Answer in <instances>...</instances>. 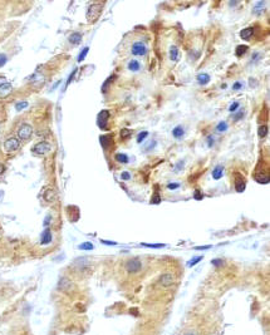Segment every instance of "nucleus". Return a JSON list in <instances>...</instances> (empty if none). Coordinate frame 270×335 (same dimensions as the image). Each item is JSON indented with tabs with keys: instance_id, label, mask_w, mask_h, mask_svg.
I'll return each instance as SVG.
<instances>
[{
	"instance_id": "30",
	"label": "nucleus",
	"mask_w": 270,
	"mask_h": 335,
	"mask_svg": "<svg viewBox=\"0 0 270 335\" xmlns=\"http://www.w3.org/2000/svg\"><path fill=\"white\" fill-rule=\"evenodd\" d=\"M88 52H89V48L88 47H85L80 53H79V55H78V62H82V60H84V58L87 57V54H88Z\"/></svg>"
},
{
	"instance_id": "21",
	"label": "nucleus",
	"mask_w": 270,
	"mask_h": 335,
	"mask_svg": "<svg viewBox=\"0 0 270 335\" xmlns=\"http://www.w3.org/2000/svg\"><path fill=\"white\" fill-rule=\"evenodd\" d=\"M140 68H141V64H140L136 59H132V60L128 63V69H130L131 72H138Z\"/></svg>"
},
{
	"instance_id": "47",
	"label": "nucleus",
	"mask_w": 270,
	"mask_h": 335,
	"mask_svg": "<svg viewBox=\"0 0 270 335\" xmlns=\"http://www.w3.org/2000/svg\"><path fill=\"white\" fill-rule=\"evenodd\" d=\"M242 116H244V112H242V111H241V109H240V111H239V113H237V114H236V116H235V117H234V118H235V119H236V121H237V119H240V118H241V117H242Z\"/></svg>"
},
{
	"instance_id": "10",
	"label": "nucleus",
	"mask_w": 270,
	"mask_h": 335,
	"mask_svg": "<svg viewBox=\"0 0 270 335\" xmlns=\"http://www.w3.org/2000/svg\"><path fill=\"white\" fill-rule=\"evenodd\" d=\"M12 92H13V87H12L10 83L4 82V83H2V84H0V98H5V97H8Z\"/></svg>"
},
{
	"instance_id": "22",
	"label": "nucleus",
	"mask_w": 270,
	"mask_h": 335,
	"mask_svg": "<svg viewBox=\"0 0 270 335\" xmlns=\"http://www.w3.org/2000/svg\"><path fill=\"white\" fill-rule=\"evenodd\" d=\"M255 180H256L259 183H264V185H266V183L269 182V177H267V175H262V173H256V175H255Z\"/></svg>"
},
{
	"instance_id": "29",
	"label": "nucleus",
	"mask_w": 270,
	"mask_h": 335,
	"mask_svg": "<svg viewBox=\"0 0 270 335\" xmlns=\"http://www.w3.org/2000/svg\"><path fill=\"white\" fill-rule=\"evenodd\" d=\"M249 48H247V45H239L237 48H236V55L237 57H241L242 54H245L246 53V50H247Z\"/></svg>"
},
{
	"instance_id": "34",
	"label": "nucleus",
	"mask_w": 270,
	"mask_h": 335,
	"mask_svg": "<svg viewBox=\"0 0 270 335\" xmlns=\"http://www.w3.org/2000/svg\"><path fill=\"white\" fill-rule=\"evenodd\" d=\"M27 107H28V102H19V103L15 104V109L17 111H22V109H24Z\"/></svg>"
},
{
	"instance_id": "26",
	"label": "nucleus",
	"mask_w": 270,
	"mask_h": 335,
	"mask_svg": "<svg viewBox=\"0 0 270 335\" xmlns=\"http://www.w3.org/2000/svg\"><path fill=\"white\" fill-rule=\"evenodd\" d=\"M257 134H259V137L260 138H265L266 137V134H267V126H260L259 127V131H257Z\"/></svg>"
},
{
	"instance_id": "27",
	"label": "nucleus",
	"mask_w": 270,
	"mask_h": 335,
	"mask_svg": "<svg viewBox=\"0 0 270 335\" xmlns=\"http://www.w3.org/2000/svg\"><path fill=\"white\" fill-rule=\"evenodd\" d=\"M264 2H259V3H256L255 4V8H254V14H256V15H259V14H261V12H262V8H264Z\"/></svg>"
},
{
	"instance_id": "32",
	"label": "nucleus",
	"mask_w": 270,
	"mask_h": 335,
	"mask_svg": "<svg viewBox=\"0 0 270 335\" xmlns=\"http://www.w3.org/2000/svg\"><path fill=\"white\" fill-rule=\"evenodd\" d=\"M147 136H148V132H146V131H145V132H141V133L137 136V142H138V143H142Z\"/></svg>"
},
{
	"instance_id": "23",
	"label": "nucleus",
	"mask_w": 270,
	"mask_h": 335,
	"mask_svg": "<svg viewBox=\"0 0 270 335\" xmlns=\"http://www.w3.org/2000/svg\"><path fill=\"white\" fill-rule=\"evenodd\" d=\"M78 248L79 250H84V251H91V250L94 248V246H93L92 242H83V243H80L78 246Z\"/></svg>"
},
{
	"instance_id": "19",
	"label": "nucleus",
	"mask_w": 270,
	"mask_h": 335,
	"mask_svg": "<svg viewBox=\"0 0 270 335\" xmlns=\"http://www.w3.org/2000/svg\"><path fill=\"white\" fill-rule=\"evenodd\" d=\"M252 33H254V29H252V28H245V29H242V30L240 32V37H241L244 40H247V39L251 38Z\"/></svg>"
},
{
	"instance_id": "25",
	"label": "nucleus",
	"mask_w": 270,
	"mask_h": 335,
	"mask_svg": "<svg viewBox=\"0 0 270 335\" xmlns=\"http://www.w3.org/2000/svg\"><path fill=\"white\" fill-rule=\"evenodd\" d=\"M115 158H116V161L120 162V163H127V162H128V157H127L125 153H117Z\"/></svg>"
},
{
	"instance_id": "33",
	"label": "nucleus",
	"mask_w": 270,
	"mask_h": 335,
	"mask_svg": "<svg viewBox=\"0 0 270 335\" xmlns=\"http://www.w3.org/2000/svg\"><path fill=\"white\" fill-rule=\"evenodd\" d=\"M142 246L152 247V248H161V247H165L163 243H142Z\"/></svg>"
},
{
	"instance_id": "18",
	"label": "nucleus",
	"mask_w": 270,
	"mask_h": 335,
	"mask_svg": "<svg viewBox=\"0 0 270 335\" xmlns=\"http://www.w3.org/2000/svg\"><path fill=\"white\" fill-rule=\"evenodd\" d=\"M184 134H185V131H184V127L182 126H176L172 129V136L175 138H182Z\"/></svg>"
},
{
	"instance_id": "31",
	"label": "nucleus",
	"mask_w": 270,
	"mask_h": 335,
	"mask_svg": "<svg viewBox=\"0 0 270 335\" xmlns=\"http://www.w3.org/2000/svg\"><path fill=\"white\" fill-rule=\"evenodd\" d=\"M132 134V131L131 129H128V128H123L122 131H121V137L123 138V139H127Z\"/></svg>"
},
{
	"instance_id": "12",
	"label": "nucleus",
	"mask_w": 270,
	"mask_h": 335,
	"mask_svg": "<svg viewBox=\"0 0 270 335\" xmlns=\"http://www.w3.org/2000/svg\"><path fill=\"white\" fill-rule=\"evenodd\" d=\"M52 240H53V237H52V232H50V230H49V228H45V230L43 231V233H42L40 243H42V245H48V243L52 242Z\"/></svg>"
},
{
	"instance_id": "15",
	"label": "nucleus",
	"mask_w": 270,
	"mask_h": 335,
	"mask_svg": "<svg viewBox=\"0 0 270 335\" xmlns=\"http://www.w3.org/2000/svg\"><path fill=\"white\" fill-rule=\"evenodd\" d=\"M44 200L48 202H53L55 200V192L53 188H47L44 191Z\"/></svg>"
},
{
	"instance_id": "35",
	"label": "nucleus",
	"mask_w": 270,
	"mask_h": 335,
	"mask_svg": "<svg viewBox=\"0 0 270 335\" xmlns=\"http://www.w3.org/2000/svg\"><path fill=\"white\" fill-rule=\"evenodd\" d=\"M112 80H113V77H110V78H108V79H107V80H106V83H104V84H103V86H102V91H103V92H104V93H106V92H107V87H108V86H110V83H111V82H112Z\"/></svg>"
},
{
	"instance_id": "20",
	"label": "nucleus",
	"mask_w": 270,
	"mask_h": 335,
	"mask_svg": "<svg viewBox=\"0 0 270 335\" xmlns=\"http://www.w3.org/2000/svg\"><path fill=\"white\" fill-rule=\"evenodd\" d=\"M99 141H101V144L103 148H108V146L112 143V137L110 134H106V136H101L99 137Z\"/></svg>"
},
{
	"instance_id": "13",
	"label": "nucleus",
	"mask_w": 270,
	"mask_h": 335,
	"mask_svg": "<svg viewBox=\"0 0 270 335\" xmlns=\"http://www.w3.org/2000/svg\"><path fill=\"white\" fill-rule=\"evenodd\" d=\"M168 55H170V59H171L172 62H178V59H180V50H178V48L175 47V45H172V47L170 48Z\"/></svg>"
},
{
	"instance_id": "14",
	"label": "nucleus",
	"mask_w": 270,
	"mask_h": 335,
	"mask_svg": "<svg viewBox=\"0 0 270 335\" xmlns=\"http://www.w3.org/2000/svg\"><path fill=\"white\" fill-rule=\"evenodd\" d=\"M222 175H224V167L220 166V164H217L215 168L212 170V178L217 181V180H220L222 177Z\"/></svg>"
},
{
	"instance_id": "38",
	"label": "nucleus",
	"mask_w": 270,
	"mask_h": 335,
	"mask_svg": "<svg viewBox=\"0 0 270 335\" xmlns=\"http://www.w3.org/2000/svg\"><path fill=\"white\" fill-rule=\"evenodd\" d=\"M8 62V58L5 54H0V67H3L5 63Z\"/></svg>"
},
{
	"instance_id": "16",
	"label": "nucleus",
	"mask_w": 270,
	"mask_h": 335,
	"mask_svg": "<svg viewBox=\"0 0 270 335\" xmlns=\"http://www.w3.org/2000/svg\"><path fill=\"white\" fill-rule=\"evenodd\" d=\"M210 80H211V78L206 73H201V74L197 75V82H199V84H201V86H206Z\"/></svg>"
},
{
	"instance_id": "24",
	"label": "nucleus",
	"mask_w": 270,
	"mask_h": 335,
	"mask_svg": "<svg viewBox=\"0 0 270 335\" xmlns=\"http://www.w3.org/2000/svg\"><path fill=\"white\" fill-rule=\"evenodd\" d=\"M227 123L225 122V121H221L217 126H216V131L219 132V133H224V132H226L227 131Z\"/></svg>"
},
{
	"instance_id": "6",
	"label": "nucleus",
	"mask_w": 270,
	"mask_h": 335,
	"mask_svg": "<svg viewBox=\"0 0 270 335\" xmlns=\"http://www.w3.org/2000/svg\"><path fill=\"white\" fill-rule=\"evenodd\" d=\"M132 54L137 57H143L147 54V47L142 42H137L132 45Z\"/></svg>"
},
{
	"instance_id": "43",
	"label": "nucleus",
	"mask_w": 270,
	"mask_h": 335,
	"mask_svg": "<svg viewBox=\"0 0 270 335\" xmlns=\"http://www.w3.org/2000/svg\"><path fill=\"white\" fill-rule=\"evenodd\" d=\"M211 264H212L214 266H220V265H222V260H220V259H215V260L211 261Z\"/></svg>"
},
{
	"instance_id": "11",
	"label": "nucleus",
	"mask_w": 270,
	"mask_h": 335,
	"mask_svg": "<svg viewBox=\"0 0 270 335\" xmlns=\"http://www.w3.org/2000/svg\"><path fill=\"white\" fill-rule=\"evenodd\" d=\"M58 288H59V290L68 292V291H70V290L73 289V284H72V282H70V281H69L67 278H62V279L59 280Z\"/></svg>"
},
{
	"instance_id": "46",
	"label": "nucleus",
	"mask_w": 270,
	"mask_h": 335,
	"mask_svg": "<svg viewBox=\"0 0 270 335\" xmlns=\"http://www.w3.org/2000/svg\"><path fill=\"white\" fill-rule=\"evenodd\" d=\"M209 248H211L210 245H207V246H196L195 247V250H209Z\"/></svg>"
},
{
	"instance_id": "4",
	"label": "nucleus",
	"mask_w": 270,
	"mask_h": 335,
	"mask_svg": "<svg viewBox=\"0 0 270 335\" xmlns=\"http://www.w3.org/2000/svg\"><path fill=\"white\" fill-rule=\"evenodd\" d=\"M33 153L34 154H38V156H43V154H47L49 151H50V144L47 143V142H39L37 143L34 147H33Z\"/></svg>"
},
{
	"instance_id": "45",
	"label": "nucleus",
	"mask_w": 270,
	"mask_h": 335,
	"mask_svg": "<svg viewBox=\"0 0 270 335\" xmlns=\"http://www.w3.org/2000/svg\"><path fill=\"white\" fill-rule=\"evenodd\" d=\"M75 73H77V69H74V70H73V73L69 75V79H68V82H67V86H69V83H70V82H72V79L74 78V74H75Z\"/></svg>"
},
{
	"instance_id": "44",
	"label": "nucleus",
	"mask_w": 270,
	"mask_h": 335,
	"mask_svg": "<svg viewBox=\"0 0 270 335\" xmlns=\"http://www.w3.org/2000/svg\"><path fill=\"white\" fill-rule=\"evenodd\" d=\"M240 88H242V84H241V83H240V82H236V83H235V84L232 86V89H234V91H239Z\"/></svg>"
},
{
	"instance_id": "9",
	"label": "nucleus",
	"mask_w": 270,
	"mask_h": 335,
	"mask_svg": "<svg viewBox=\"0 0 270 335\" xmlns=\"http://www.w3.org/2000/svg\"><path fill=\"white\" fill-rule=\"evenodd\" d=\"M158 282H160V285H161V286H163V288H168V286L173 285V282H175L173 275H172V274H170V272H166V274L161 275V278H160Z\"/></svg>"
},
{
	"instance_id": "8",
	"label": "nucleus",
	"mask_w": 270,
	"mask_h": 335,
	"mask_svg": "<svg viewBox=\"0 0 270 335\" xmlns=\"http://www.w3.org/2000/svg\"><path fill=\"white\" fill-rule=\"evenodd\" d=\"M245 187H246V182H245L244 176L240 173H235V190H236V192H240V193L244 192Z\"/></svg>"
},
{
	"instance_id": "40",
	"label": "nucleus",
	"mask_w": 270,
	"mask_h": 335,
	"mask_svg": "<svg viewBox=\"0 0 270 335\" xmlns=\"http://www.w3.org/2000/svg\"><path fill=\"white\" fill-rule=\"evenodd\" d=\"M202 197H204V196H202V193L200 192V190H196L195 193H194V198H195V200H202Z\"/></svg>"
},
{
	"instance_id": "42",
	"label": "nucleus",
	"mask_w": 270,
	"mask_h": 335,
	"mask_svg": "<svg viewBox=\"0 0 270 335\" xmlns=\"http://www.w3.org/2000/svg\"><path fill=\"white\" fill-rule=\"evenodd\" d=\"M178 187H180L178 183H168V185H167V188H168V190H176V188H178Z\"/></svg>"
},
{
	"instance_id": "49",
	"label": "nucleus",
	"mask_w": 270,
	"mask_h": 335,
	"mask_svg": "<svg viewBox=\"0 0 270 335\" xmlns=\"http://www.w3.org/2000/svg\"><path fill=\"white\" fill-rule=\"evenodd\" d=\"M4 171H5V166L0 163V176H2V175L4 173Z\"/></svg>"
},
{
	"instance_id": "37",
	"label": "nucleus",
	"mask_w": 270,
	"mask_h": 335,
	"mask_svg": "<svg viewBox=\"0 0 270 335\" xmlns=\"http://www.w3.org/2000/svg\"><path fill=\"white\" fill-rule=\"evenodd\" d=\"M160 202H161V197L158 196V193H155V196H152V198H151V203L157 205V203H160Z\"/></svg>"
},
{
	"instance_id": "48",
	"label": "nucleus",
	"mask_w": 270,
	"mask_h": 335,
	"mask_svg": "<svg viewBox=\"0 0 270 335\" xmlns=\"http://www.w3.org/2000/svg\"><path fill=\"white\" fill-rule=\"evenodd\" d=\"M102 243H106V245H117V242H113V241H107V240H101Z\"/></svg>"
},
{
	"instance_id": "1",
	"label": "nucleus",
	"mask_w": 270,
	"mask_h": 335,
	"mask_svg": "<svg viewBox=\"0 0 270 335\" xmlns=\"http://www.w3.org/2000/svg\"><path fill=\"white\" fill-rule=\"evenodd\" d=\"M102 10H103V4H99V3L92 4L91 7L88 8L87 14H85L88 23H96L99 19V17H101Z\"/></svg>"
},
{
	"instance_id": "5",
	"label": "nucleus",
	"mask_w": 270,
	"mask_h": 335,
	"mask_svg": "<svg viewBox=\"0 0 270 335\" xmlns=\"http://www.w3.org/2000/svg\"><path fill=\"white\" fill-rule=\"evenodd\" d=\"M142 268V264L138 259H132V260H128L127 264H126V270L130 272V274H136L141 270Z\"/></svg>"
},
{
	"instance_id": "36",
	"label": "nucleus",
	"mask_w": 270,
	"mask_h": 335,
	"mask_svg": "<svg viewBox=\"0 0 270 335\" xmlns=\"http://www.w3.org/2000/svg\"><path fill=\"white\" fill-rule=\"evenodd\" d=\"M240 107V104H239V102H234L231 106H230V108H229V111L231 112V113H235L236 112V109Z\"/></svg>"
},
{
	"instance_id": "51",
	"label": "nucleus",
	"mask_w": 270,
	"mask_h": 335,
	"mask_svg": "<svg viewBox=\"0 0 270 335\" xmlns=\"http://www.w3.org/2000/svg\"><path fill=\"white\" fill-rule=\"evenodd\" d=\"M185 335H196V334H194V332H187V334H185Z\"/></svg>"
},
{
	"instance_id": "3",
	"label": "nucleus",
	"mask_w": 270,
	"mask_h": 335,
	"mask_svg": "<svg viewBox=\"0 0 270 335\" xmlns=\"http://www.w3.org/2000/svg\"><path fill=\"white\" fill-rule=\"evenodd\" d=\"M19 144H20L19 139L15 138V137H12V138H8L4 142V149H5V152L12 153V152H15L19 148Z\"/></svg>"
},
{
	"instance_id": "7",
	"label": "nucleus",
	"mask_w": 270,
	"mask_h": 335,
	"mask_svg": "<svg viewBox=\"0 0 270 335\" xmlns=\"http://www.w3.org/2000/svg\"><path fill=\"white\" fill-rule=\"evenodd\" d=\"M108 118H110V112L107 109L102 111L98 113V117H97V123H98V127L102 128V129H106L107 128V122H108Z\"/></svg>"
},
{
	"instance_id": "39",
	"label": "nucleus",
	"mask_w": 270,
	"mask_h": 335,
	"mask_svg": "<svg viewBox=\"0 0 270 335\" xmlns=\"http://www.w3.org/2000/svg\"><path fill=\"white\" fill-rule=\"evenodd\" d=\"M121 178H122L123 181H130V180H131V175H130L128 172H122Z\"/></svg>"
},
{
	"instance_id": "2",
	"label": "nucleus",
	"mask_w": 270,
	"mask_h": 335,
	"mask_svg": "<svg viewBox=\"0 0 270 335\" xmlns=\"http://www.w3.org/2000/svg\"><path fill=\"white\" fill-rule=\"evenodd\" d=\"M32 134H33V128H32V126L28 124V123H23V124L19 127V129H18V136H19V138H20L22 141H27V139H29V138L32 137Z\"/></svg>"
},
{
	"instance_id": "17",
	"label": "nucleus",
	"mask_w": 270,
	"mask_h": 335,
	"mask_svg": "<svg viewBox=\"0 0 270 335\" xmlns=\"http://www.w3.org/2000/svg\"><path fill=\"white\" fill-rule=\"evenodd\" d=\"M80 40H82V34L78 33V32L73 33V34L69 37V43L73 44V45H78V44L80 43Z\"/></svg>"
},
{
	"instance_id": "41",
	"label": "nucleus",
	"mask_w": 270,
	"mask_h": 335,
	"mask_svg": "<svg viewBox=\"0 0 270 335\" xmlns=\"http://www.w3.org/2000/svg\"><path fill=\"white\" fill-rule=\"evenodd\" d=\"M214 141H215V138H214L212 136H209V137H207V146H209V147H212V146H214Z\"/></svg>"
},
{
	"instance_id": "50",
	"label": "nucleus",
	"mask_w": 270,
	"mask_h": 335,
	"mask_svg": "<svg viewBox=\"0 0 270 335\" xmlns=\"http://www.w3.org/2000/svg\"><path fill=\"white\" fill-rule=\"evenodd\" d=\"M49 222H50V216H47L45 217V221H44V225L47 226V225H49Z\"/></svg>"
},
{
	"instance_id": "28",
	"label": "nucleus",
	"mask_w": 270,
	"mask_h": 335,
	"mask_svg": "<svg viewBox=\"0 0 270 335\" xmlns=\"http://www.w3.org/2000/svg\"><path fill=\"white\" fill-rule=\"evenodd\" d=\"M202 259H204V256H196V258L191 259V260L187 262V266H189V268H192V266H195L196 264H199V262H200Z\"/></svg>"
}]
</instances>
